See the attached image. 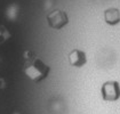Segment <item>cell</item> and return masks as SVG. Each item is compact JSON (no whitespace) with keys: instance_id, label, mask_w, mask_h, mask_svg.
Masks as SVG:
<instances>
[{"instance_id":"cell-4","label":"cell","mask_w":120,"mask_h":114,"mask_svg":"<svg viewBox=\"0 0 120 114\" xmlns=\"http://www.w3.org/2000/svg\"><path fill=\"white\" fill-rule=\"evenodd\" d=\"M68 61L71 66L74 67H82L87 63V56L86 53L80 50V49H73L69 53L68 55Z\"/></svg>"},{"instance_id":"cell-3","label":"cell","mask_w":120,"mask_h":114,"mask_svg":"<svg viewBox=\"0 0 120 114\" xmlns=\"http://www.w3.org/2000/svg\"><path fill=\"white\" fill-rule=\"evenodd\" d=\"M47 22H48V25L52 28L61 30L69 23V17L65 11L56 9L47 15Z\"/></svg>"},{"instance_id":"cell-5","label":"cell","mask_w":120,"mask_h":114,"mask_svg":"<svg viewBox=\"0 0 120 114\" xmlns=\"http://www.w3.org/2000/svg\"><path fill=\"white\" fill-rule=\"evenodd\" d=\"M104 21L109 25H117L120 23V11L117 8H109L104 11Z\"/></svg>"},{"instance_id":"cell-2","label":"cell","mask_w":120,"mask_h":114,"mask_svg":"<svg viewBox=\"0 0 120 114\" xmlns=\"http://www.w3.org/2000/svg\"><path fill=\"white\" fill-rule=\"evenodd\" d=\"M101 95L105 102H117L120 98V85L117 81H106L101 87Z\"/></svg>"},{"instance_id":"cell-1","label":"cell","mask_w":120,"mask_h":114,"mask_svg":"<svg viewBox=\"0 0 120 114\" xmlns=\"http://www.w3.org/2000/svg\"><path fill=\"white\" fill-rule=\"evenodd\" d=\"M24 59H25L24 72L29 79L32 80L33 82L39 83L42 80H45L47 75L49 74L50 67L44 61H41L33 51L28 50L24 54Z\"/></svg>"}]
</instances>
